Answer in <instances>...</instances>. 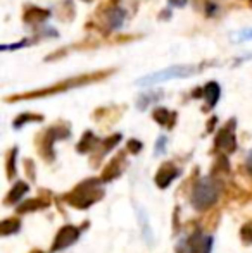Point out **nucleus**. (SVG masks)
<instances>
[{
    "mask_svg": "<svg viewBox=\"0 0 252 253\" xmlns=\"http://www.w3.org/2000/svg\"><path fill=\"white\" fill-rule=\"evenodd\" d=\"M104 181L101 177H88L83 179L81 183H78L71 191L62 195V202L67 203L69 207L76 210H87L92 205H95L97 202H101L105 195L104 190Z\"/></svg>",
    "mask_w": 252,
    "mask_h": 253,
    "instance_id": "1",
    "label": "nucleus"
},
{
    "mask_svg": "<svg viewBox=\"0 0 252 253\" xmlns=\"http://www.w3.org/2000/svg\"><path fill=\"white\" fill-rule=\"evenodd\" d=\"M223 190H225V184L219 177L209 176L204 177V179H199L190 195L192 207L197 212H205V210L212 209L223 195Z\"/></svg>",
    "mask_w": 252,
    "mask_h": 253,
    "instance_id": "2",
    "label": "nucleus"
},
{
    "mask_svg": "<svg viewBox=\"0 0 252 253\" xmlns=\"http://www.w3.org/2000/svg\"><path fill=\"white\" fill-rule=\"evenodd\" d=\"M69 136H71V127L67 124H57V126H52L47 131H44L37 138V150L42 155V159L49 164L54 162L55 160L54 143L59 140H66Z\"/></svg>",
    "mask_w": 252,
    "mask_h": 253,
    "instance_id": "3",
    "label": "nucleus"
},
{
    "mask_svg": "<svg viewBox=\"0 0 252 253\" xmlns=\"http://www.w3.org/2000/svg\"><path fill=\"white\" fill-rule=\"evenodd\" d=\"M197 73H199V66H192V64L171 66V67H166V69H162V71H157V73H154V74H147V76L140 78V80L137 81V84L147 86V84H155V83H161V81H168V80L190 78Z\"/></svg>",
    "mask_w": 252,
    "mask_h": 253,
    "instance_id": "4",
    "label": "nucleus"
},
{
    "mask_svg": "<svg viewBox=\"0 0 252 253\" xmlns=\"http://www.w3.org/2000/svg\"><path fill=\"white\" fill-rule=\"evenodd\" d=\"M235 119H230L221 129L218 131L214 138V148L212 153H223V155H232L237 150V138H235Z\"/></svg>",
    "mask_w": 252,
    "mask_h": 253,
    "instance_id": "5",
    "label": "nucleus"
},
{
    "mask_svg": "<svg viewBox=\"0 0 252 253\" xmlns=\"http://www.w3.org/2000/svg\"><path fill=\"white\" fill-rule=\"evenodd\" d=\"M88 222H85L81 227H76L73 226V224H66V226H62L61 229L57 231V234H55L54 241H52V247H50V252H61L64 248L71 247V245H74L78 241V238H80L81 231H83V227H87Z\"/></svg>",
    "mask_w": 252,
    "mask_h": 253,
    "instance_id": "6",
    "label": "nucleus"
},
{
    "mask_svg": "<svg viewBox=\"0 0 252 253\" xmlns=\"http://www.w3.org/2000/svg\"><path fill=\"white\" fill-rule=\"evenodd\" d=\"M50 203H52L50 191L40 190V193H38L37 198H31V200L17 203L16 213H17V215H24V213H31V212H37V210H44V209H47V207H50Z\"/></svg>",
    "mask_w": 252,
    "mask_h": 253,
    "instance_id": "7",
    "label": "nucleus"
},
{
    "mask_svg": "<svg viewBox=\"0 0 252 253\" xmlns=\"http://www.w3.org/2000/svg\"><path fill=\"white\" fill-rule=\"evenodd\" d=\"M126 153H128V150H123V152H119L118 155H114L111 160H109V164L104 167V170H102V176H101V179L104 181V183H111V181L118 179V177L125 172V169H126Z\"/></svg>",
    "mask_w": 252,
    "mask_h": 253,
    "instance_id": "8",
    "label": "nucleus"
},
{
    "mask_svg": "<svg viewBox=\"0 0 252 253\" xmlns=\"http://www.w3.org/2000/svg\"><path fill=\"white\" fill-rule=\"evenodd\" d=\"M187 250L189 253H211L212 238L205 236L202 229H194V233L187 240Z\"/></svg>",
    "mask_w": 252,
    "mask_h": 253,
    "instance_id": "9",
    "label": "nucleus"
},
{
    "mask_svg": "<svg viewBox=\"0 0 252 253\" xmlns=\"http://www.w3.org/2000/svg\"><path fill=\"white\" fill-rule=\"evenodd\" d=\"M178 176H180V169L176 167L175 162L161 164V167L157 169V172H155V177H154L155 186L161 188V190H166V188H168L169 184H171Z\"/></svg>",
    "mask_w": 252,
    "mask_h": 253,
    "instance_id": "10",
    "label": "nucleus"
},
{
    "mask_svg": "<svg viewBox=\"0 0 252 253\" xmlns=\"http://www.w3.org/2000/svg\"><path fill=\"white\" fill-rule=\"evenodd\" d=\"M121 141V134H112V136H109V138H105V140H102L101 143H99V147L95 148L97 150V153L95 155H92V167H97L99 164H101V160H102V157L104 155H107L109 152L112 150V148L116 147V145Z\"/></svg>",
    "mask_w": 252,
    "mask_h": 253,
    "instance_id": "11",
    "label": "nucleus"
},
{
    "mask_svg": "<svg viewBox=\"0 0 252 253\" xmlns=\"http://www.w3.org/2000/svg\"><path fill=\"white\" fill-rule=\"evenodd\" d=\"M28 191H30L28 183H24V181H16V183H14V186L9 190V193L5 195V198H3V205H5V207L17 205V203L23 200V197L28 193Z\"/></svg>",
    "mask_w": 252,
    "mask_h": 253,
    "instance_id": "12",
    "label": "nucleus"
},
{
    "mask_svg": "<svg viewBox=\"0 0 252 253\" xmlns=\"http://www.w3.org/2000/svg\"><path fill=\"white\" fill-rule=\"evenodd\" d=\"M219 220H221V210L212 207V209L205 210L204 215L199 220V224H201L202 231H216L219 226Z\"/></svg>",
    "mask_w": 252,
    "mask_h": 253,
    "instance_id": "13",
    "label": "nucleus"
},
{
    "mask_svg": "<svg viewBox=\"0 0 252 253\" xmlns=\"http://www.w3.org/2000/svg\"><path fill=\"white\" fill-rule=\"evenodd\" d=\"M232 174V167H230V160L226 159V155H223V153H219L218 159L214 160V164H212L211 167V174L209 176H214V177H225V176H230Z\"/></svg>",
    "mask_w": 252,
    "mask_h": 253,
    "instance_id": "14",
    "label": "nucleus"
},
{
    "mask_svg": "<svg viewBox=\"0 0 252 253\" xmlns=\"http://www.w3.org/2000/svg\"><path fill=\"white\" fill-rule=\"evenodd\" d=\"M99 143H101V140H99L97 136H95L92 131H87V133L81 136V140L78 141L76 145V152L78 153H88V152H94L95 148L99 147Z\"/></svg>",
    "mask_w": 252,
    "mask_h": 253,
    "instance_id": "15",
    "label": "nucleus"
},
{
    "mask_svg": "<svg viewBox=\"0 0 252 253\" xmlns=\"http://www.w3.org/2000/svg\"><path fill=\"white\" fill-rule=\"evenodd\" d=\"M152 117L157 124L164 127H173L175 126V121H176V112H171L168 109H155L152 112Z\"/></svg>",
    "mask_w": 252,
    "mask_h": 253,
    "instance_id": "16",
    "label": "nucleus"
},
{
    "mask_svg": "<svg viewBox=\"0 0 252 253\" xmlns=\"http://www.w3.org/2000/svg\"><path fill=\"white\" fill-rule=\"evenodd\" d=\"M219 95H221V88H219L218 83L211 81L204 86V98H205V103H207V110H211L212 107L218 103L219 100Z\"/></svg>",
    "mask_w": 252,
    "mask_h": 253,
    "instance_id": "17",
    "label": "nucleus"
},
{
    "mask_svg": "<svg viewBox=\"0 0 252 253\" xmlns=\"http://www.w3.org/2000/svg\"><path fill=\"white\" fill-rule=\"evenodd\" d=\"M21 229V219L19 217H9V219H3L0 224V234L2 236H10V234L19 233Z\"/></svg>",
    "mask_w": 252,
    "mask_h": 253,
    "instance_id": "18",
    "label": "nucleus"
},
{
    "mask_svg": "<svg viewBox=\"0 0 252 253\" xmlns=\"http://www.w3.org/2000/svg\"><path fill=\"white\" fill-rule=\"evenodd\" d=\"M16 159H17V147H14V148H10L5 155V172H7V179L9 181H12L17 172Z\"/></svg>",
    "mask_w": 252,
    "mask_h": 253,
    "instance_id": "19",
    "label": "nucleus"
},
{
    "mask_svg": "<svg viewBox=\"0 0 252 253\" xmlns=\"http://www.w3.org/2000/svg\"><path fill=\"white\" fill-rule=\"evenodd\" d=\"M199 181V167H195L194 172H192V176L189 179L183 181V184L180 186V190L176 191V197H187V195H192V191H194V186L197 184Z\"/></svg>",
    "mask_w": 252,
    "mask_h": 253,
    "instance_id": "20",
    "label": "nucleus"
},
{
    "mask_svg": "<svg viewBox=\"0 0 252 253\" xmlns=\"http://www.w3.org/2000/svg\"><path fill=\"white\" fill-rule=\"evenodd\" d=\"M105 19H107L109 28H119L125 21V10L119 9V7H112L105 16Z\"/></svg>",
    "mask_w": 252,
    "mask_h": 253,
    "instance_id": "21",
    "label": "nucleus"
},
{
    "mask_svg": "<svg viewBox=\"0 0 252 253\" xmlns=\"http://www.w3.org/2000/svg\"><path fill=\"white\" fill-rule=\"evenodd\" d=\"M42 121H44V116H38V114H21V116L14 121V127L19 129V127H23L26 123L28 124L30 123H42Z\"/></svg>",
    "mask_w": 252,
    "mask_h": 253,
    "instance_id": "22",
    "label": "nucleus"
},
{
    "mask_svg": "<svg viewBox=\"0 0 252 253\" xmlns=\"http://www.w3.org/2000/svg\"><path fill=\"white\" fill-rule=\"evenodd\" d=\"M240 240L244 241V245H252V217L240 227Z\"/></svg>",
    "mask_w": 252,
    "mask_h": 253,
    "instance_id": "23",
    "label": "nucleus"
},
{
    "mask_svg": "<svg viewBox=\"0 0 252 253\" xmlns=\"http://www.w3.org/2000/svg\"><path fill=\"white\" fill-rule=\"evenodd\" d=\"M157 97H161V91H152V93H147V95H142L140 98H138V102H137V107L138 109H147V105L151 102H155V100H159Z\"/></svg>",
    "mask_w": 252,
    "mask_h": 253,
    "instance_id": "24",
    "label": "nucleus"
},
{
    "mask_svg": "<svg viewBox=\"0 0 252 253\" xmlns=\"http://www.w3.org/2000/svg\"><path fill=\"white\" fill-rule=\"evenodd\" d=\"M47 17H49L47 10L35 9V7H31V9L26 12V19L28 21H44V19H47Z\"/></svg>",
    "mask_w": 252,
    "mask_h": 253,
    "instance_id": "25",
    "label": "nucleus"
},
{
    "mask_svg": "<svg viewBox=\"0 0 252 253\" xmlns=\"http://www.w3.org/2000/svg\"><path fill=\"white\" fill-rule=\"evenodd\" d=\"M24 172H26L28 179H30L31 183H35V181H37V167H35V162L31 159L24 160Z\"/></svg>",
    "mask_w": 252,
    "mask_h": 253,
    "instance_id": "26",
    "label": "nucleus"
},
{
    "mask_svg": "<svg viewBox=\"0 0 252 253\" xmlns=\"http://www.w3.org/2000/svg\"><path fill=\"white\" fill-rule=\"evenodd\" d=\"M126 150H128V153H133V155H137L138 152H142V141H138V140H128Z\"/></svg>",
    "mask_w": 252,
    "mask_h": 253,
    "instance_id": "27",
    "label": "nucleus"
},
{
    "mask_svg": "<svg viewBox=\"0 0 252 253\" xmlns=\"http://www.w3.org/2000/svg\"><path fill=\"white\" fill-rule=\"evenodd\" d=\"M166 143H168V138H166V136H159L157 143H155V153H157V155H161V153L164 152Z\"/></svg>",
    "mask_w": 252,
    "mask_h": 253,
    "instance_id": "28",
    "label": "nucleus"
},
{
    "mask_svg": "<svg viewBox=\"0 0 252 253\" xmlns=\"http://www.w3.org/2000/svg\"><path fill=\"white\" fill-rule=\"evenodd\" d=\"M233 38H237V40H252V30H242L240 33L233 35Z\"/></svg>",
    "mask_w": 252,
    "mask_h": 253,
    "instance_id": "29",
    "label": "nucleus"
},
{
    "mask_svg": "<svg viewBox=\"0 0 252 253\" xmlns=\"http://www.w3.org/2000/svg\"><path fill=\"white\" fill-rule=\"evenodd\" d=\"M178 213H180V209L176 207L175 213H173V222H175V234H178V231H180V226H178Z\"/></svg>",
    "mask_w": 252,
    "mask_h": 253,
    "instance_id": "30",
    "label": "nucleus"
},
{
    "mask_svg": "<svg viewBox=\"0 0 252 253\" xmlns=\"http://www.w3.org/2000/svg\"><path fill=\"white\" fill-rule=\"evenodd\" d=\"M168 2H169V5H173V7H185L189 0H168Z\"/></svg>",
    "mask_w": 252,
    "mask_h": 253,
    "instance_id": "31",
    "label": "nucleus"
},
{
    "mask_svg": "<svg viewBox=\"0 0 252 253\" xmlns=\"http://www.w3.org/2000/svg\"><path fill=\"white\" fill-rule=\"evenodd\" d=\"M247 170L252 174V150L249 152V157H247Z\"/></svg>",
    "mask_w": 252,
    "mask_h": 253,
    "instance_id": "32",
    "label": "nucleus"
},
{
    "mask_svg": "<svg viewBox=\"0 0 252 253\" xmlns=\"http://www.w3.org/2000/svg\"><path fill=\"white\" fill-rule=\"evenodd\" d=\"M176 253H187L185 247H176Z\"/></svg>",
    "mask_w": 252,
    "mask_h": 253,
    "instance_id": "33",
    "label": "nucleus"
},
{
    "mask_svg": "<svg viewBox=\"0 0 252 253\" xmlns=\"http://www.w3.org/2000/svg\"><path fill=\"white\" fill-rule=\"evenodd\" d=\"M30 253H45V252H42V250H31Z\"/></svg>",
    "mask_w": 252,
    "mask_h": 253,
    "instance_id": "34",
    "label": "nucleus"
}]
</instances>
